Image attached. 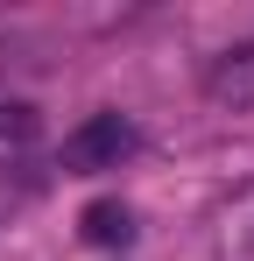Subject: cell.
Here are the masks:
<instances>
[{
    "label": "cell",
    "instance_id": "6da1fadb",
    "mask_svg": "<svg viewBox=\"0 0 254 261\" xmlns=\"http://www.w3.org/2000/svg\"><path fill=\"white\" fill-rule=\"evenodd\" d=\"M134 148H141V134H134L127 113H92L85 127L64 134V170L71 176H99V170H120Z\"/></svg>",
    "mask_w": 254,
    "mask_h": 261
},
{
    "label": "cell",
    "instance_id": "7a4b0ae2",
    "mask_svg": "<svg viewBox=\"0 0 254 261\" xmlns=\"http://www.w3.org/2000/svg\"><path fill=\"white\" fill-rule=\"evenodd\" d=\"M205 99H212V106H226V113H247V106H254V36H247V43H233V49L205 71Z\"/></svg>",
    "mask_w": 254,
    "mask_h": 261
},
{
    "label": "cell",
    "instance_id": "3957f363",
    "mask_svg": "<svg viewBox=\"0 0 254 261\" xmlns=\"http://www.w3.org/2000/svg\"><path fill=\"white\" fill-rule=\"evenodd\" d=\"M78 233L92 247H127V240H134V212H127L120 198H92L85 219H78Z\"/></svg>",
    "mask_w": 254,
    "mask_h": 261
},
{
    "label": "cell",
    "instance_id": "277c9868",
    "mask_svg": "<svg viewBox=\"0 0 254 261\" xmlns=\"http://www.w3.org/2000/svg\"><path fill=\"white\" fill-rule=\"evenodd\" d=\"M0 134L29 141V134H36V106H0Z\"/></svg>",
    "mask_w": 254,
    "mask_h": 261
}]
</instances>
